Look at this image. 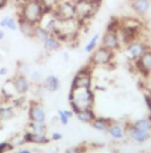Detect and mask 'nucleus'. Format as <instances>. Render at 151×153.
I'll use <instances>...</instances> for the list:
<instances>
[{
	"mask_svg": "<svg viewBox=\"0 0 151 153\" xmlns=\"http://www.w3.org/2000/svg\"><path fill=\"white\" fill-rule=\"evenodd\" d=\"M18 29L19 31L25 36V37H29V38H34V32H35V24L32 23H29L28 20L18 17Z\"/></svg>",
	"mask_w": 151,
	"mask_h": 153,
	"instance_id": "nucleus-20",
	"label": "nucleus"
},
{
	"mask_svg": "<svg viewBox=\"0 0 151 153\" xmlns=\"http://www.w3.org/2000/svg\"><path fill=\"white\" fill-rule=\"evenodd\" d=\"M74 116L76 119L83 123H92V121L96 117L93 108H87V109H77L74 112Z\"/></svg>",
	"mask_w": 151,
	"mask_h": 153,
	"instance_id": "nucleus-19",
	"label": "nucleus"
},
{
	"mask_svg": "<svg viewBox=\"0 0 151 153\" xmlns=\"http://www.w3.org/2000/svg\"><path fill=\"white\" fill-rule=\"evenodd\" d=\"M101 46L111 50V51H117L121 48V44L119 42V38L117 36V32H111L106 31L101 38Z\"/></svg>",
	"mask_w": 151,
	"mask_h": 153,
	"instance_id": "nucleus-11",
	"label": "nucleus"
},
{
	"mask_svg": "<svg viewBox=\"0 0 151 153\" xmlns=\"http://www.w3.org/2000/svg\"><path fill=\"white\" fill-rule=\"evenodd\" d=\"M107 133L110 134V137L112 139H114V140H123L125 138V135H126L125 127L121 123H119V122H117L114 120L113 122L111 123V126L108 127Z\"/></svg>",
	"mask_w": 151,
	"mask_h": 153,
	"instance_id": "nucleus-15",
	"label": "nucleus"
},
{
	"mask_svg": "<svg viewBox=\"0 0 151 153\" xmlns=\"http://www.w3.org/2000/svg\"><path fill=\"white\" fill-rule=\"evenodd\" d=\"M28 116L30 121H36V122H45L46 120L45 109L42 106V103L38 101H30Z\"/></svg>",
	"mask_w": 151,
	"mask_h": 153,
	"instance_id": "nucleus-10",
	"label": "nucleus"
},
{
	"mask_svg": "<svg viewBox=\"0 0 151 153\" xmlns=\"http://www.w3.org/2000/svg\"><path fill=\"white\" fill-rule=\"evenodd\" d=\"M6 29H8L11 31H17L18 30V20L16 18H13V17H8Z\"/></svg>",
	"mask_w": 151,
	"mask_h": 153,
	"instance_id": "nucleus-30",
	"label": "nucleus"
},
{
	"mask_svg": "<svg viewBox=\"0 0 151 153\" xmlns=\"http://www.w3.org/2000/svg\"><path fill=\"white\" fill-rule=\"evenodd\" d=\"M125 131H126V135L127 137H130L132 140H135L136 143H139V144L145 143L150 138V133H147V132H143V131L137 129L136 127L132 126V123L131 125H127L125 127Z\"/></svg>",
	"mask_w": 151,
	"mask_h": 153,
	"instance_id": "nucleus-14",
	"label": "nucleus"
},
{
	"mask_svg": "<svg viewBox=\"0 0 151 153\" xmlns=\"http://www.w3.org/2000/svg\"><path fill=\"white\" fill-rule=\"evenodd\" d=\"M120 27L124 29L127 32H131L133 35H137L138 37H141L142 31H143V23L135 17H125L123 19H120Z\"/></svg>",
	"mask_w": 151,
	"mask_h": 153,
	"instance_id": "nucleus-8",
	"label": "nucleus"
},
{
	"mask_svg": "<svg viewBox=\"0 0 151 153\" xmlns=\"http://www.w3.org/2000/svg\"><path fill=\"white\" fill-rule=\"evenodd\" d=\"M57 120L60 121V123L61 125H63V126H67L68 123H69V117H68V115L64 113V111H62V109H58L57 111Z\"/></svg>",
	"mask_w": 151,
	"mask_h": 153,
	"instance_id": "nucleus-29",
	"label": "nucleus"
},
{
	"mask_svg": "<svg viewBox=\"0 0 151 153\" xmlns=\"http://www.w3.org/2000/svg\"><path fill=\"white\" fill-rule=\"evenodd\" d=\"M125 48H126V52H127V55H129V57H130L131 61L138 59L147 50H149L148 44L145 42L141 40V39H136L135 42L130 43Z\"/></svg>",
	"mask_w": 151,
	"mask_h": 153,
	"instance_id": "nucleus-9",
	"label": "nucleus"
},
{
	"mask_svg": "<svg viewBox=\"0 0 151 153\" xmlns=\"http://www.w3.org/2000/svg\"><path fill=\"white\" fill-rule=\"evenodd\" d=\"M68 1H72V2H76L77 0H68Z\"/></svg>",
	"mask_w": 151,
	"mask_h": 153,
	"instance_id": "nucleus-43",
	"label": "nucleus"
},
{
	"mask_svg": "<svg viewBox=\"0 0 151 153\" xmlns=\"http://www.w3.org/2000/svg\"><path fill=\"white\" fill-rule=\"evenodd\" d=\"M7 74H8V69L5 67H1L0 68V76H6Z\"/></svg>",
	"mask_w": 151,
	"mask_h": 153,
	"instance_id": "nucleus-37",
	"label": "nucleus"
},
{
	"mask_svg": "<svg viewBox=\"0 0 151 153\" xmlns=\"http://www.w3.org/2000/svg\"><path fill=\"white\" fill-rule=\"evenodd\" d=\"M28 127L30 128V132L32 133H38V134H46L48 127L45 122H36V121H30Z\"/></svg>",
	"mask_w": 151,
	"mask_h": 153,
	"instance_id": "nucleus-24",
	"label": "nucleus"
},
{
	"mask_svg": "<svg viewBox=\"0 0 151 153\" xmlns=\"http://www.w3.org/2000/svg\"><path fill=\"white\" fill-rule=\"evenodd\" d=\"M43 153H44V152H43Z\"/></svg>",
	"mask_w": 151,
	"mask_h": 153,
	"instance_id": "nucleus-45",
	"label": "nucleus"
},
{
	"mask_svg": "<svg viewBox=\"0 0 151 153\" xmlns=\"http://www.w3.org/2000/svg\"><path fill=\"white\" fill-rule=\"evenodd\" d=\"M148 117H149V119L151 120V108L149 109V116H148Z\"/></svg>",
	"mask_w": 151,
	"mask_h": 153,
	"instance_id": "nucleus-42",
	"label": "nucleus"
},
{
	"mask_svg": "<svg viewBox=\"0 0 151 153\" xmlns=\"http://www.w3.org/2000/svg\"><path fill=\"white\" fill-rule=\"evenodd\" d=\"M0 122H1V121H0Z\"/></svg>",
	"mask_w": 151,
	"mask_h": 153,
	"instance_id": "nucleus-44",
	"label": "nucleus"
},
{
	"mask_svg": "<svg viewBox=\"0 0 151 153\" xmlns=\"http://www.w3.org/2000/svg\"><path fill=\"white\" fill-rule=\"evenodd\" d=\"M42 44H43V49L46 52H52V51H56L57 49H60L62 43L55 35H50L48 38L42 42Z\"/></svg>",
	"mask_w": 151,
	"mask_h": 153,
	"instance_id": "nucleus-21",
	"label": "nucleus"
},
{
	"mask_svg": "<svg viewBox=\"0 0 151 153\" xmlns=\"http://www.w3.org/2000/svg\"><path fill=\"white\" fill-rule=\"evenodd\" d=\"M43 79H44V77H43V74H42L40 70H34V71L30 73V79L29 81L31 83H34L36 85H40L43 83Z\"/></svg>",
	"mask_w": 151,
	"mask_h": 153,
	"instance_id": "nucleus-27",
	"label": "nucleus"
},
{
	"mask_svg": "<svg viewBox=\"0 0 151 153\" xmlns=\"http://www.w3.org/2000/svg\"><path fill=\"white\" fill-rule=\"evenodd\" d=\"M135 69L144 77H148L151 74V49L147 50L138 59L132 61Z\"/></svg>",
	"mask_w": 151,
	"mask_h": 153,
	"instance_id": "nucleus-7",
	"label": "nucleus"
},
{
	"mask_svg": "<svg viewBox=\"0 0 151 153\" xmlns=\"http://www.w3.org/2000/svg\"><path fill=\"white\" fill-rule=\"evenodd\" d=\"M42 84H43L44 89L49 93H56L61 87L60 78L56 75H48L46 77H44Z\"/></svg>",
	"mask_w": 151,
	"mask_h": 153,
	"instance_id": "nucleus-16",
	"label": "nucleus"
},
{
	"mask_svg": "<svg viewBox=\"0 0 151 153\" xmlns=\"http://www.w3.org/2000/svg\"><path fill=\"white\" fill-rule=\"evenodd\" d=\"M24 144H35V145H46L50 141V138H48L46 134H38L32 133L30 131H26L23 135Z\"/></svg>",
	"mask_w": 151,
	"mask_h": 153,
	"instance_id": "nucleus-12",
	"label": "nucleus"
},
{
	"mask_svg": "<svg viewBox=\"0 0 151 153\" xmlns=\"http://www.w3.org/2000/svg\"><path fill=\"white\" fill-rule=\"evenodd\" d=\"M12 83L18 95H25L29 91L30 84H31V82L28 79V76H24L20 74H17L12 78Z\"/></svg>",
	"mask_w": 151,
	"mask_h": 153,
	"instance_id": "nucleus-13",
	"label": "nucleus"
},
{
	"mask_svg": "<svg viewBox=\"0 0 151 153\" xmlns=\"http://www.w3.org/2000/svg\"><path fill=\"white\" fill-rule=\"evenodd\" d=\"M7 20H8V17H4V18L0 20V29H5V27H6Z\"/></svg>",
	"mask_w": 151,
	"mask_h": 153,
	"instance_id": "nucleus-35",
	"label": "nucleus"
},
{
	"mask_svg": "<svg viewBox=\"0 0 151 153\" xmlns=\"http://www.w3.org/2000/svg\"><path fill=\"white\" fill-rule=\"evenodd\" d=\"M66 153H83L81 146H73L66 150Z\"/></svg>",
	"mask_w": 151,
	"mask_h": 153,
	"instance_id": "nucleus-33",
	"label": "nucleus"
},
{
	"mask_svg": "<svg viewBox=\"0 0 151 153\" xmlns=\"http://www.w3.org/2000/svg\"><path fill=\"white\" fill-rule=\"evenodd\" d=\"M52 14L62 22H68V20H74L76 19L75 12V4L68 0H60L58 5L54 10Z\"/></svg>",
	"mask_w": 151,
	"mask_h": 153,
	"instance_id": "nucleus-5",
	"label": "nucleus"
},
{
	"mask_svg": "<svg viewBox=\"0 0 151 153\" xmlns=\"http://www.w3.org/2000/svg\"><path fill=\"white\" fill-rule=\"evenodd\" d=\"M88 1H90L93 4H96V5H100L101 4V0H88Z\"/></svg>",
	"mask_w": 151,
	"mask_h": 153,
	"instance_id": "nucleus-40",
	"label": "nucleus"
},
{
	"mask_svg": "<svg viewBox=\"0 0 151 153\" xmlns=\"http://www.w3.org/2000/svg\"><path fill=\"white\" fill-rule=\"evenodd\" d=\"M8 1H10V0H0V11L4 10L5 7H7Z\"/></svg>",
	"mask_w": 151,
	"mask_h": 153,
	"instance_id": "nucleus-36",
	"label": "nucleus"
},
{
	"mask_svg": "<svg viewBox=\"0 0 151 153\" xmlns=\"http://www.w3.org/2000/svg\"><path fill=\"white\" fill-rule=\"evenodd\" d=\"M4 38H5V31H4V29H0V42Z\"/></svg>",
	"mask_w": 151,
	"mask_h": 153,
	"instance_id": "nucleus-39",
	"label": "nucleus"
},
{
	"mask_svg": "<svg viewBox=\"0 0 151 153\" xmlns=\"http://www.w3.org/2000/svg\"><path fill=\"white\" fill-rule=\"evenodd\" d=\"M63 138V135H62V133H60V132H54L51 135H50V140H52V141H58V140H61Z\"/></svg>",
	"mask_w": 151,
	"mask_h": 153,
	"instance_id": "nucleus-34",
	"label": "nucleus"
},
{
	"mask_svg": "<svg viewBox=\"0 0 151 153\" xmlns=\"http://www.w3.org/2000/svg\"><path fill=\"white\" fill-rule=\"evenodd\" d=\"M74 4H75L76 19H77L78 24L81 25V27H83L84 24H87V22L94 17V14L96 13V11L100 6V5L93 4L88 0H77Z\"/></svg>",
	"mask_w": 151,
	"mask_h": 153,
	"instance_id": "nucleus-3",
	"label": "nucleus"
},
{
	"mask_svg": "<svg viewBox=\"0 0 151 153\" xmlns=\"http://www.w3.org/2000/svg\"><path fill=\"white\" fill-rule=\"evenodd\" d=\"M93 65L89 63L86 67H82L75 76L72 79V84H70V89H78V88H92V82H93Z\"/></svg>",
	"mask_w": 151,
	"mask_h": 153,
	"instance_id": "nucleus-4",
	"label": "nucleus"
},
{
	"mask_svg": "<svg viewBox=\"0 0 151 153\" xmlns=\"http://www.w3.org/2000/svg\"><path fill=\"white\" fill-rule=\"evenodd\" d=\"M119 29H120V19H119V18H115V17H112V18H111V20L107 23L106 31L117 32Z\"/></svg>",
	"mask_w": 151,
	"mask_h": 153,
	"instance_id": "nucleus-28",
	"label": "nucleus"
},
{
	"mask_svg": "<svg viewBox=\"0 0 151 153\" xmlns=\"http://www.w3.org/2000/svg\"><path fill=\"white\" fill-rule=\"evenodd\" d=\"M16 111L14 106L6 105L5 102H0V121H8L12 117H14Z\"/></svg>",
	"mask_w": 151,
	"mask_h": 153,
	"instance_id": "nucleus-22",
	"label": "nucleus"
},
{
	"mask_svg": "<svg viewBox=\"0 0 151 153\" xmlns=\"http://www.w3.org/2000/svg\"><path fill=\"white\" fill-rule=\"evenodd\" d=\"M14 149V145L10 141H2L0 143V153H7Z\"/></svg>",
	"mask_w": 151,
	"mask_h": 153,
	"instance_id": "nucleus-31",
	"label": "nucleus"
},
{
	"mask_svg": "<svg viewBox=\"0 0 151 153\" xmlns=\"http://www.w3.org/2000/svg\"><path fill=\"white\" fill-rule=\"evenodd\" d=\"M132 126L136 127L139 131L151 133V120L149 117H143V119H138L136 121L132 122Z\"/></svg>",
	"mask_w": 151,
	"mask_h": 153,
	"instance_id": "nucleus-23",
	"label": "nucleus"
},
{
	"mask_svg": "<svg viewBox=\"0 0 151 153\" xmlns=\"http://www.w3.org/2000/svg\"><path fill=\"white\" fill-rule=\"evenodd\" d=\"M68 102L70 109L75 112L77 109H87L93 108L95 102V95L92 88H78L69 89L68 93Z\"/></svg>",
	"mask_w": 151,
	"mask_h": 153,
	"instance_id": "nucleus-1",
	"label": "nucleus"
},
{
	"mask_svg": "<svg viewBox=\"0 0 151 153\" xmlns=\"http://www.w3.org/2000/svg\"><path fill=\"white\" fill-rule=\"evenodd\" d=\"M114 58V51H111L104 46H99L96 48L93 52H92V56H90V64L93 67H96V65H102V67H106V65H110L112 62H113Z\"/></svg>",
	"mask_w": 151,
	"mask_h": 153,
	"instance_id": "nucleus-6",
	"label": "nucleus"
},
{
	"mask_svg": "<svg viewBox=\"0 0 151 153\" xmlns=\"http://www.w3.org/2000/svg\"><path fill=\"white\" fill-rule=\"evenodd\" d=\"M43 16L44 7L42 0H25L23 6L19 8V17L35 25L39 24Z\"/></svg>",
	"mask_w": 151,
	"mask_h": 153,
	"instance_id": "nucleus-2",
	"label": "nucleus"
},
{
	"mask_svg": "<svg viewBox=\"0 0 151 153\" xmlns=\"http://www.w3.org/2000/svg\"><path fill=\"white\" fill-rule=\"evenodd\" d=\"M99 39H100V33H95L92 38L89 39V42L84 45V51H86V52H88V53H92V52L96 49Z\"/></svg>",
	"mask_w": 151,
	"mask_h": 153,
	"instance_id": "nucleus-26",
	"label": "nucleus"
},
{
	"mask_svg": "<svg viewBox=\"0 0 151 153\" xmlns=\"http://www.w3.org/2000/svg\"><path fill=\"white\" fill-rule=\"evenodd\" d=\"M49 36H50V33L43 26H40L39 24H37L35 26V32H34V38L35 39H37L39 42H43L44 39H46Z\"/></svg>",
	"mask_w": 151,
	"mask_h": 153,
	"instance_id": "nucleus-25",
	"label": "nucleus"
},
{
	"mask_svg": "<svg viewBox=\"0 0 151 153\" xmlns=\"http://www.w3.org/2000/svg\"><path fill=\"white\" fill-rule=\"evenodd\" d=\"M144 100H145V103H147V107L148 109L151 108V89H147L144 90Z\"/></svg>",
	"mask_w": 151,
	"mask_h": 153,
	"instance_id": "nucleus-32",
	"label": "nucleus"
},
{
	"mask_svg": "<svg viewBox=\"0 0 151 153\" xmlns=\"http://www.w3.org/2000/svg\"><path fill=\"white\" fill-rule=\"evenodd\" d=\"M63 56H64V59H66V61H68V58H69L68 53H66V52H64V53H63Z\"/></svg>",
	"mask_w": 151,
	"mask_h": 153,
	"instance_id": "nucleus-41",
	"label": "nucleus"
},
{
	"mask_svg": "<svg viewBox=\"0 0 151 153\" xmlns=\"http://www.w3.org/2000/svg\"><path fill=\"white\" fill-rule=\"evenodd\" d=\"M17 153H34L31 150H29V149H19Z\"/></svg>",
	"mask_w": 151,
	"mask_h": 153,
	"instance_id": "nucleus-38",
	"label": "nucleus"
},
{
	"mask_svg": "<svg viewBox=\"0 0 151 153\" xmlns=\"http://www.w3.org/2000/svg\"><path fill=\"white\" fill-rule=\"evenodd\" d=\"M113 122L112 119L110 117H104V116H96L93 121H92V127L98 131V132H107L108 127L111 126V123Z\"/></svg>",
	"mask_w": 151,
	"mask_h": 153,
	"instance_id": "nucleus-18",
	"label": "nucleus"
},
{
	"mask_svg": "<svg viewBox=\"0 0 151 153\" xmlns=\"http://www.w3.org/2000/svg\"><path fill=\"white\" fill-rule=\"evenodd\" d=\"M131 7L135 11L136 14L138 16H144L149 11L151 5L150 0H130Z\"/></svg>",
	"mask_w": 151,
	"mask_h": 153,
	"instance_id": "nucleus-17",
	"label": "nucleus"
}]
</instances>
